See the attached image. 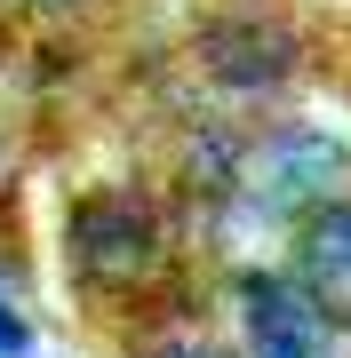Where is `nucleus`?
Wrapping results in <instances>:
<instances>
[{
	"label": "nucleus",
	"instance_id": "f257e3e1",
	"mask_svg": "<svg viewBox=\"0 0 351 358\" xmlns=\"http://www.w3.org/2000/svg\"><path fill=\"white\" fill-rule=\"evenodd\" d=\"M176 231H184V215L160 183H136V176L88 183L64 207V239H56L72 294L152 319L168 303V279H176Z\"/></svg>",
	"mask_w": 351,
	"mask_h": 358
},
{
	"label": "nucleus",
	"instance_id": "f03ea898",
	"mask_svg": "<svg viewBox=\"0 0 351 358\" xmlns=\"http://www.w3.org/2000/svg\"><path fill=\"white\" fill-rule=\"evenodd\" d=\"M192 64L223 96V120L263 112V103H280L296 88V72H303V24L280 16V8H223V16L200 24Z\"/></svg>",
	"mask_w": 351,
	"mask_h": 358
},
{
	"label": "nucleus",
	"instance_id": "7ed1b4c3",
	"mask_svg": "<svg viewBox=\"0 0 351 358\" xmlns=\"http://www.w3.org/2000/svg\"><path fill=\"white\" fill-rule=\"evenodd\" d=\"M351 183V152L327 128H303V120H272V128H247V167L232 207H256L263 223H296L303 207H319L327 192ZM223 207V215H232Z\"/></svg>",
	"mask_w": 351,
	"mask_h": 358
},
{
	"label": "nucleus",
	"instance_id": "20e7f679",
	"mask_svg": "<svg viewBox=\"0 0 351 358\" xmlns=\"http://www.w3.org/2000/svg\"><path fill=\"white\" fill-rule=\"evenodd\" d=\"M223 303H232V334H240L247 358H343V334L272 263H240L223 279Z\"/></svg>",
	"mask_w": 351,
	"mask_h": 358
},
{
	"label": "nucleus",
	"instance_id": "39448f33",
	"mask_svg": "<svg viewBox=\"0 0 351 358\" xmlns=\"http://www.w3.org/2000/svg\"><path fill=\"white\" fill-rule=\"evenodd\" d=\"M287 279L319 303V319L336 334H351V183L296 215V231H287Z\"/></svg>",
	"mask_w": 351,
	"mask_h": 358
},
{
	"label": "nucleus",
	"instance_id": "423d86ee",
	"mask_svg": "<svg viewBox=\"0 0 351 358\" xmlns=\"http://www.w3.org/2000/svg\"><path fill=\"white\" fill-rule=\"evenodd\" d=\"M120 358H247L240 343H223V334L192 327V319H168V310H152L128 343H120Z\"/></svg>",
	"mask_w": 351,
	"mask_h": 358
},
{
	"label": "nucleus",
	"instance_id": "0eeeda50",
	"mask_svg": "<svg viewBox=\"0 0 351 358\" xmlns=\"http://www.w3.org/2000/svg\"><path fill=\"white\" fill-rule=\"evenodd\" d=\"M0 358H32V319L0 294Z\"/></svg>",
	"mask_w": 351,
	"mask_h": 358
},
{
	"label": "nucleus",
	"instance_id": "6e6552de",
	"mask_svg": "<svg viewBox=\"0 0 351 358\" xmlns=\"http://www.w3.org/2000/svg\"><path fill=\"white\" fill-rule=\"evenodd\" d=\"M8 8H25V16H80L88 0H8Z\"/></svg>",
	"mask_w": 351,
	"mask_h": 358
}]
</instances>
